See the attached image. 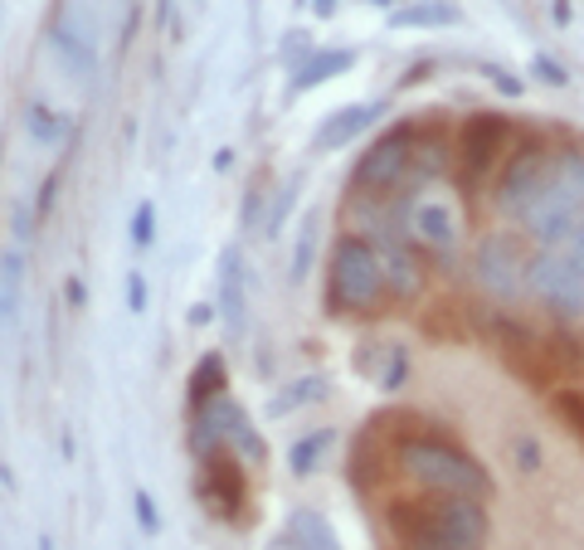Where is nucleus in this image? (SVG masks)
<instances>
[{"label":"nucleus","instance_id":"473e14b6","mask_svg":"<svg viewBox=\"0 0 584 550\" xmlns=\"http://www.w3.org/2000/svg\"><path fill=\"white\" fill-rule=\"evenodd\" d=\"M375 5H390V0H375Z\"/></svg>","mask_w":584,"mask_h":550},{"label":"nucleus","instance_id":"f8f14e48","mask_svg":"<svg viewBox=\"0 0 584 550\" xmlns=\"http://www.w3.org/2000/svg\"><path fill=\"white\" fill-rule=\"evenodd\" d=\"M200 463H205V482H210V502L219 506V516H239V506H244V473L234 468L229 449L205 453Z\"/></svg>","mask_w":584,"mask_h":550},{"label":"nucleus","instance_id":"1a4fd4ad","mask_svg":"<svg viewBox=\"0 0 584 550\" xmlns=\"http://www.w3.org/2000/svg\"><path fill=\"white\" fill-rule=\"evenodd\" d=\"M410 166H414V132H385L370 151L356 161V191H370V195H385L394 185L410 181Z\"/></svg>","mask_w":584,"mask_h":550},{"label":"nucleus","instance_id":"4be33fe9","mask_svg":"<svg viewBox=\"0 0 584 550\" xmlns=\"http://www.w3.org/2000/svg\"><path fill=\"white\" fill-rule=\"evenodd\" d=\"M404 376H410V351L400 346H385V370L375 380H380V390H400Z\"/></svg>","mask_w":584,"mask_h":550},{"label":"nucleus","instance_id":"6e6552de","mask_svg":"<svg viewBox=\"0 0 584 550\" xmlns=\"http://www.w3.org/2000/svg\"><path fill=\"white\" fill-rule=\"evenodd\" d=\"M550 161H556V157L540 147V137H526V142H521V147L511 151L502 181H497V210L511 215V220H521V215H526V205L536 200L540 185H546Z\"/></svg>","mask_w":584,"mask_h":550},{"label":"nucleus","instance_id":"dca6fc26","mask_svg":"<svg viewBox=\"0 0 584 550\" xmlns=\"http://www.w3.org/2000/svg\"><path fill=\"white\" fill-rule=\"evenodd\" d=\"M215 394H224V360L205 356L200 366H195V376H191V410H205Z\"/></svg>","mask_w":584,"mask_h":550},{"label":"nucleus","instance_id":"2eb2a0df","mask_svg":"<svg viewBox=\"0 0 584 550\" xmlns=\"http://www.w3.org/2000/svg\"><path fill=\"white\" fill-rule=\"evenodd\" d=\"M385 283H390V297H414L424 283L419 264H414L404 248H390V254H385Z\"/></svg>","mask_w":584,"mask_h":550},{"label":"nucleus","instance_id":"9d476101","mask_svg":"<svg viewBox=\"0 0 584 550\" xmlns=\"http://www.w3.org/2000/svg\"><path fill=\"white\" fill-rule=\"evenodd\" d=\"M507 132L511 127L502 112H473V118L463 122V132H458V166H463L467 191L497 166V157H502V147H507Z\"/></svg>","mask_w":584,"mask_h":550},{"label":"nucleus","instance_id":"39448f33","mask_svg":"<svg viewBox=\"0 0 584 550\" xmlns=\"http://www.w3.org/2000/svg\"><path fill=\"white\" fill-rule=\"evenodd\" d=\"M473 273H477V283H483V293L497 297V303H521V297L531 293V258L521 254L516 234H487L483 244H477Z\"/></svg>","mask_w":584,"mask_h":550},{"label":"nucleus","instance_id":"f3484780","mask_svg":"<svg viewBox=\"0 0 584 550\" xmlns=\"http://www.w3.org/2000/svg\"><path fill=\"white\" fill-rule=\"evenodd\" d=\"M346 69H351V49H337V54H317V59H307V64L297 69V88H317V83L346 74Z\"/></svg>","mask_w":584,"mask_h":550},{"label":"nucleus","instance_id":"a211bd4d","mask_svg":"<svg viewBox=\"0 0 584 550\" xmlns=\"http://www.w3.org/2000/svg\"><path fill=\"white\" fill-rule=\"evenodd\" d=\"M25 127H29V137L35 142H45V147H59V142L69 137V122L59 118V112H49V108H29V118H25Z\"/></svg>","mask_w":584,"mask_h":550},{"label":"nucleus","instance_id":"c756f323","mask_svg":"<svg viewBox=\"0 0 584 550\" xmlns=\"http://www.w3.org/2000/svg\"><path fill=\"white\" fill-rule=\"evenodd\" d=\"M487 78H492V83H497V88H502V93H507V98H516V93H521V83H516V78H511V74H507V69H487Z\"/></svg>","mask_w":584,"mask_h":550},{"label":"nucleus","instance_id":"9b49d317","mask_svg":"<svg viewBox=\"0 0 584 550\" xmlns=\"http://www.w3.org/2000/svg\"><path fill=\"white\" fill-rule=\"evenodd\" d=\"M404 224H410V234L419 239L424 248H434V254H453L458 234H463L453 205L448 200H424V195H414V200L404 205Z\"/></svg>","mask_w":584,"mask_h":550},{"label":"nucleus","instance_id":"423d86ee","mask_svg":"<svg viewBox=\"0 0 584 550\" xmlns=\"http://www.w3.org/2000/svg\"><path fill=\"white\" fill-rule=\"evenodd\" d=\"M191 449L200 453H215V449H239L244 459H264V439L254 433L248 414L239 410L229 394H215L205 410H195V424H191Z\"/></svg>","mask_w":584,"mask_h":550},{"label":"nucleus","instance_id":"b1692460","mask_svg":"<svg viewBox=\"0 0 584 550\" xmlns=\"http://www.w3.org/2000/svg\"><path fill=\"white\" fill-rule=\"evenodd\" d=\"M15 283H20V258L10 254L5 258V278H0V317H10V307H15Z\"/></svg>","mask_w":584,"mask_h":550},{"label":"nucleus","instance_id":"412c9836","mask_svg":"<svg viewBox=\"0 0 584 550\" xmlns=\"http://www.w3.org/2000/svg\"><path fill=\"white\" fill-rule=\"evenodd\" d=\"M511 468H516L521 477L540 473V439L536 433H516V439H511Z\"/></svg>","mask_w":584,"mask_h":550},{"label":"nucleus","instance_id":"7ed1b4c3","mask_svg":"<svg viewBox=\"0 0 584 550\" xmlns=\"http://www.w3.org/2000/svg\"><path fill=\"white\" fill-rule=\"evenodd\" d=\"M390 297L385 283V254H375L365 239L346 234L331 254V273H327V307L341 317H370L375 307Z\"/></svg>","mask_w":584,"mask_h":550},{"label":"nucleus","instance_id":"cd10ccee","mask_svg":"<svg viewBox=\"0 0 584 550\" xmlns=\"http://www.w3.org/2000/svg\"><path fill=\"white\" fill-rule=\"evenodd\" d=\"M127 307L132 313H146V278L142 273H132V283H127Z\"/></svg>","mask_w":584,"mask_h":550},{"label":"nucleus","instance_id":"aec40b11","mask_svg":"<svg viewBox=\"0 0 584 550\" xmlns=\"http://www.w3.org/2000/svg\"><path fill=\"white\" fill-rule=\"evenodd\" d=\"M390 25L394 29H404V25H453V10L448 5H410V10H394Z\"/></svg>","mask_w":584,"mask_h":550},{"label":"nucleus","instance_id":"ddd939ff","mask_svg":"<svg viewBox=\"0 0 584 550\" xmlns=\"http://www.w3.org/2000/svg\"><path fill=\"white\" fill-rule=\"evenodd\" d=\"M380 118V102H356V108H346V112H337V118L321 127V137H317V147H346L351 137H361L370 122Z\"/></svg>","mask_w":584,"mask_h":550},{"label":"nucleus","instance_id":"0eeeda50","mask_svg":"<svg viewBox=\"0 0 584 550\" xmlns=\"http://www.w3.org/2000/svg\"><path fill=\"white\" fill-rule=\"evenodd\" d=\"M531 293H536L560 321L584 317V273L560 244L540 248V254L531 258Z\"/></svg>","mask_w":584,"mask_h":550},{"label":"nucleus","instance_id":"5701e85b","mask_svg":"<svg viewBox=\"0 0 584 550\" xmlns=\"http://www.w3.org/2000/svg\"><path fill=\"white\" fill-rule=\"evenodd\" d=\"M151 230H156V205L142 200L137 215H132V244H151V239H156Z\"/></svg>","mask_w":584,"mask_h":550},{"label":"nucleus","instance_id":"f257e3e1","mask_svg":"<svg viewBox=\"0 0 584 550\" xmlns=\"http://www.w3.org/2000/svg\"><path fill=\"white\" fill-rule=\"evenodd\" d=\"M394 531L404 550H483L487 516L477 497H434V502H394Z\"/></svg>","mask_w":584,"mask_h":550},{"label":"nucleus","instance_id":"c85d7f7f","mask_svg":"<svg viewBox=\"0 0 584 550\" xmlns=\"http://www.w3.org/2000/svg\"><path fill=\"white\" fill-rule=\"evenodd\" d=\"M560 248H565V254L575 258V268H580V273H584V224H580V230L570 234V239H565V244H560Z\"/></svg>","mask_w":584,"mask_h":550},{"label":"nucleus","instance_id":"20e7f679","mask_svg":"<svg viewBox=\"0 0 584 550\" xmlns=\"http://www.w3.org/2000/svg\"><path fill=\"white\" fill-rule=\"evenodd\" d=\"M400 468L410 473L419 487H429L434 497H487L492 492L487 468H477L467 453L448 449V443H434V439H410L404 443Z\"/></svg>","mask_w":584,"mask_h":550},{"label":"nucleus","instance_id":"bb28decb","mask_svg":"<svg viewBox=\"0 0 584 550\" xmlns=\"http://www.w3.org/2000/svg\"><path fill=\"white\" fill-rule=\"evenodd\" d=\"M556 404H560V414H570V419L580 424V433H584V400H580V394H570V390H565Z\"/></svg>","mask_w":584,"mask_h":550},{"label":"nucleus","instance_id":"a878e982","mask_svg":"<svg viewBox=\"0 0 584 550\" xmlns=\"http://www.w3.org/2000/svg\"><path fill=\"white\" fill-rule=\"evenodd\" d=\"M536 74H540V78H546V83H550V88H565V78H570V74H565V69H560V64H556V59H546V54H540V59H536Z\"/></svg>","mask_w":584,"mask_h":550},{"label":"nucleus","instance_id":"393cba45","mask_svg":"<svg viewBox=\"0 0 584 550\" xmlns=\"http://www.w3.org/2000/svg\"><path fill=\"white\" fill-rule=\"evenodd\" d=\"M317 394H321V380H297V386H292V394H283L273 410H278V414H283V410H297V404L317 400Z\"/></svg>","mask_w":584,"mask_h":550},{"label":"nucleus","instance_id":"6ab92c4d","mask_svg":"<svg viewBox=\"0 0 584 550\" xmlns=\"http://www.w3.org/2000/svg\"><path fill=\"white\" fill-rule=\"evenodd\" d=\"M321 449H331V429H317V433H307V439H297V443H292V453H288L292 473H317Z\"/></svg>","mask_w":584,"mask_h":550},{"label":"nucleus","instance_id":"7c9ffc66","mask_svg":"<svg viewBox=\"0 0 584 550\" xmlns=\"http://www.w3.org/2000/svg\"><path fill=\"white\" fill-rule=\"evenodd\" d=\"M137 516H142L146 531H156V506H151V497H146V492H137Z\"/></svg>","mask_w":584,"mask_h":550},{"label":"nucleus","instance_id":"4468645a","mask_svg":"<svg viewBox=\"0 0 584 550\" xmlns=\"http://www.w3.org/2000/svg\"><path fill=\"white\" fill-rule=\"evenodd\" d=\"M288 541L297 546V550H341V546H337V531H331V526L321 522L317 512H292Z\"/></svg>","mask_w":584,"mask_h":550},{"label":"nucleus","instance_id":"f03ea898","mask_svg":"<svg viewBox=\"0 0 584 550\" xmlns=\"http://www.w3.org/2000/svg\"><path fill=\"white\" fill-rule=\"evenodd\" d=\"M580 224H584V151H560L550 161L540 195L521 215V230L536 239L540 248H550V244H565Z\"/></svg>","mask_w":584,"mask_h":550},{"label":"nucleus","instance_id":"2f4dec72","mask_svg":"<svg viewBox=\"0 0 584 550\" xmlns=\"http://www.w3.org/2000/svg\"><path fill=\"white\" fill-rule=\"evenodd\" d=\"M337 10V0H317V15H331Z\"/></svg>","mask_w":584,"mask_h":550}]
</instances>
